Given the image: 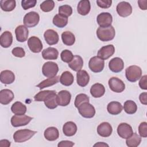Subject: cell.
<instances>
[{"label": "cell", "mask_w": 147, "mask_h": 147, "mask_svg": "<svg viewBox=\"0 0 147 147\" xmlns=\"http://www.w3.org/2000/svg\"><path fill=\"white\" fill-rule=\"evenodd\" d=\"M36 0H22L21 1V6L24 10H26L36 6Z\"/></svg>", "instance_id": "45"}, {"label": "cell", "mask_w": 147, "mask_h": 147, "mask_svg": "<svg viewBox=\"0 0 147 147\" xmlns=\"http://www.w3.org/2000/svg\"><path fill=\"white\" fill-rule=\"evenodd\" d=\"M45 105L49 109H54L58 106L57 102V95L56 91L53 90L52 92L48 95L44 101Z\"/></svg>", "instance_id": "29"}, {"label": "cell", "mask_w": 147, "mask_h": 147, "mask_svg": "<svg viewBox=\"0 0 147 147\" xmlns=\"http://www.w3.org/2000/svg\"><path fill=\"white\" fill-rule=\"evenodd\" d=\"M74 81L73 75L69 71H64L60 77V82L65 86H69L72 84Z\"/></svg>", "instance_id": "32"}, {"label": "cell", "mask_w": 147, "mask_h": 147, "mask_svg": "<svg viewBox=\"0 0 147 147\" xmlns=\"http://www.w3.org/2000/svg\"><path fill=\"white\" fill-rule=\"evenodd\" d=\"M13 42V36L10 32L5 31L0 36V44L3 48H7L11 46Z\"/></svg>", "instance_id": "22"}, {"label": "cell", "mask_w": 147, "mask_h": 147, "mask_svg": "<svg viewBox=\"0 0 147 147\" xmlns=\"http://www.w3.org/2000/svg\"><path fill=\"white\" fill-rule=\"evenodd\" d=\"M59 71L57 64L53 61L45 63L42 67V73L45 77L49 78L56 76Z\"/></svg>", "instance_id": "4"}, {"label": "cell", "mask_w": 147, "mask_h": 147, "mask_svg": "<svg viewBox=\"0 0 147 147\" xmlns=\"http://www.w3.org/2000/svg\"><path fill=\"white\" fill-rule=\"evenodd\" d=\"M61 40L65 45L71 46L75 43V37L72 32L69 31H65L61 34Z\"/></svg>", "instance_id": "36"}, {"label": "cell", "mask_w": 147, "mask_h": 147, "mask_svg": "<svg viewBox=\"0 0 147 147\" xmlns=\"http://www.w3.org/2000/svg\"><path fill=\"white\" fill-rule=\"evenodd\" d=\"M68 17H64L59 14H56L53 18V24L56 26L63 28L65 27L68 24Z\"/></svg>", "instance_id": "35"}, {"label": "cell", "mask_w": 147, "mask_h": 147, "mask_svg": "<svg viewBox=\"0 0 147 147\" xmlns=\"http://www.w3.org/2000/svg\"><path fill=\"white\" fill-rule=\"evenodd\" d=\"M96 21L100 27H107L111 25L113 22V17L109 13H101L98 15Z\"/></svg>", "instance_id": "13"}, {"label": "cell", "mask_w": 147, "mask_h": 147, "mask_svg": "<svg viewBox=\"0 0 147 147\" xmlns=\"http://www.w3.org/2000/svg\"><path fill=\"white\" fill-rule=\"evenodd\" d=\"M117 12L122 17H126L132 13V7L131 5L126 1L119 2L116 7Z\"/></svg>", "instance_id": "10"}, {"label": "cell", "mask_w": 147, "mask_h": 147, "mask_svg": "<svg viewBox=\"0 0 147 147\" xmlns=\"http://www.w3.org/2000/svg\"><path fill=\"white\" fill-rule=\"evenodd\" d=\"M68 66L73 71L78 72L83 66V60L79 55H74L73 59L68 63Z\"/></svg>", "instance_id": "25"}, {"label": "cell", "mask_w": 147, "mask_h": 147, "mask_svg": "<svg viewBox=\"0 0 147 147\" xmlns=\"http://www.w3.org/2000/svg\"><path fill=\"white\" fill-rule=\"evenodd\" d=\"M12 54L17 57H23L25 56V52L21 47H15L11 51Z\"/></svg>", "instance_id": "47"}, {"label": "cell", "mask_w": 147, "mask_h": 147, "mask_svg": "<svg viewBox=\"0 0 147 147\" xmlns=\"http://www.w3.org/2000/svg\"><path fill=\"white\" fill-rule=\"evenodd\" d=\"M77 126L72 121L65 122L63 126V132L65 136L71 137L75 134L77 131Z\"/></svg>", "instance_id": "23"}, {"label": "cell", "mask_w": 147, "mask_h": 147, "mask_svg": "<svg viewBox=\"0 0 147 147\" xmlns=\"http://www.w3.org/2000/svg\"><path fill=\"white\" fill-rule=\"evenodd\" d=\"M133 133L131 126L127 123H121L118 126L117 133L122 138L126 139L129 138L131 136Z\"/></svg>", "instance_id": "14"}, {"label": "cell", "mask_w": 147, "mask_h": 147, "mask_svg": "<svg viewBox=\"0 0 147 147\" xmlns=\"http://www.w3.org/2000/svg\"><path fill=\"white\" fill-rule=\"evenodd\" d=\"M108 84L111 90L117 93L122 92L125 88V83L122 80L117 77L111 78L109 80Z\"/></svg>", "instance_id": "9"}, {"label": "cell", "mask_w": 147, "mask_h": 147, "mask_svg": "<svg viewBox=\"0 0 147 147\" xmlns=\"http://www.w3.org/2000/svg\"><path fill=\"white\" fill-rule=\"evenodd\" d=\"M14 98V93L9 89H3L0 91V103L2 105H8Z\"/></svg>", "instance_id": "20"}, {"label": "cell", "mask_w": 147, "mask_h": 147, "mask_svg": "<svg viewBox=\"0 0 147 147\" xmlns=\"http://www.w3.org/2000/svg\"><path fill=\"white\" fill-rule=\"evenodd\" d=\"M10 146V142L7 140H1L0 141L1 147H9Z\"/></svg>", "instance_id": "53"}, {"label": "cell", "mask_w": 147, "mask_h": 147, "mask_svg": "<svg viewBox=\"0 0 147 147\" xmlns=\"http://www.w3.org/2000/svg\"><path fill=\"white\" fill-rule=\"evenodd\" d=\"M115 52V47L112 44L101 47L97 53V56L102 60H107L113 55Z\"/></svg>", "instance_id": "11"}, {"label": "cell", "mask_w": 147, "mask_h": 147, "mask_svg": "<svg viewBox=\"0 0 147 147\" xmlns=\"http://www.w3.org/2000/svg\"><path fill=\"white\" fill-rule=\"evenodd\" d=\"M53 90H44L41 91L39 92H38L37 94H36L34 96V99L35 101L37 102H42L44 101L45 98L48 96L49 94H50L51 92H52Z\"/></svg>", "instance_id": "44"}, {"label": "cell", "mask_w": 147, "mask_h": 147, "mask_svg": "<svg viewBox=\"0 0 147 147\" xmlns=\"http://www.w3.org/2000/svg\"><path fill=\"white\" fill-rule=\"evenodd\" d=\"M33 119L26 115H14L11 118V124L13 127H20L28 125Z\"/></svg>", "instance_id": "8"}, {"label": "cell", "mask_w": 147, "mask_h": 147, "mask_svg": "<svg viewBox=\"0 0 147 147\" xmlns=\"http://www.w3.org/2000/svg\"><path fill=\"white\" fill-rule=\"evenodd\" d=\"M74 55L72 52L68 49L63 51L60 54V57L63 61L69 63L74 58Z\"/></svg>", "instance_id": "43"}, {"label": "cell", "mask_w": 147, "mask_h": 147, "mask_svg": "<svg viewBox=\"0 0 147 147\" xmlns=\"http://www.w3.org/2000/svg\"><path fill=\"white\" fill-rule=\"evenodd\" d=\"M139 86L142 90H147V76L146 75L140 78L139 81Z\"/></svg>", "instance_id": "49"}, {"label": "cell", "mask_w": 147, "mask_h": 147, "mask_svg": "<svg viewBox=\"0 0 147 147\" xmlns=\"http://www.w3.org/2000/svg\"><path fill=\"white\" fill-rule=\"evenodd\" d=\"M40 21L39 14L35 11H30L26 13L23 19V22L27 28H33L36 26Z\"/></svg>", "instance_id": "6"}, {"label": "cell", "mask_w": 147, "mask_h": 147, "mask_svg": "<svg viewBox=\"0 0 147 147\" xmlns=\"http://www.w3.org/2000/svg\"><path fill=\"white\" fill-rule=\"evenodd\" d=\"M141 142V137L136 133H133L131 136L126 138V144L129 147H137Z\"/></svg>", "instance_id": "37"}, {"label": "cell", "mask_w": 147, "mask_h": 147, "mask_svg": "<svg viewBox=\"0 0 147 147\" xmlns=\"http://www.w3.org/2000/svg\"><path fill=\"white\" fill-rule=\"evenodd\" d=\"M28 45L30 50L33 53L40 52L43 48L41 41L36 36H32L28 39Z\"/></svg>", "instance_id": "12"}, {"label": "cell", "mask_w": 147, "mask_h": 147, "mask_svg": "<svg viewBox=\"0 0 147 147\" xmlns=\"http://www.w3.org/2000/svg\"><path fill=\"white\" fill-rule=\"evenodd\" d=\"M142 75V70L137 65H133L128 67L125 70V76L127 80L130 82H135L139 80Z\"/></svg>", "instance_id": "3"}, {"label": "cell", "mask_w": 147, "mask_h": 147, "mask_svg": "<svg viewBox=\"0 0 147 147\" xmlns=\"http://www.w3.org/2000/svg\"><path fill=\"white\" fill-rule=\"evenodd\" d=\"M115 35L114 28L110 25L107 27H99L96 30V36L101 41H109L114 39Z\"/></svg>", "instance_id": "1"}, {"label": "cell", "mask_w": 147, "mask_h": 147, "mask_svg": "<svg viewBox=\"0 0 147 147\" xmlns=\"http://www.w3.org/2000/svg\"><path fill=\"white\" fill-rule=\"evenodd\" d=\"M71 99V93L67 90H61L57 95V102L60 106H66L70 103Z\"/></svg>", "instance_id": "17"}, {"label": "cell", "mask_w": 147, "mask_h": 147, "mask_svg": "<svg viewBox=\"0 0 147 147\" xmlns=\"http://www.w3.org/2000/svg\"><path fill=\"white\" fill-rule=\"evenodd\" d=\"M105 93V88L100 83H95L90 88V94L94 98H100Z\"/></svg>", "instance_id": "28"}, {"label": "cell", "mask_w": 147, "mask_h": 147, "mask_svg": "<svg viewBox=\"0 0 147 147\" xmlns=\"http://www.w3.org/2000/svg\"><path fill=\"white\" fill-rule=\"evenodd\" d=\"M94 146H98V147L107 146V147H109V145L103 142H98V143H96L95 144H94Z\"/></svg>", "instance_id": "54"}, {"label": "cell", "mask_w": 147, "mask_h": 147, "mask_svg": "<svg viewBox=\"0 0 147 147\" xmlns=\"http://www.w3.org/2000/svg\"><path fill=\"white\" fill-rule=\"evenodd\" d=\"M44 136L48 141H53L59 138V132L56 127L53 126L49 127L44 131Z\"/></svg>", "instance_id": "27"}, {"label": "cell", "mask_w": 147, "mask_h": 147, "mask_svg": "<svg viewBox=\"0 0 147 147\" xmlns=\"http://www.w3.org/2000/svg\"><path fill=\"white\" fill-rule=\"evenodd\" d=\"M139 99L140 102L142 104L144 105H147V92H144L141 93L139 96Z\"/></svg>", "instance_id": "51"}, {"label": "cell", "mask_w": 147, "mask_h": 147, "mask_svg": "<svg viewBox=\"0 0 147 147\" xmlns=\"http://www.w3.org/2000/svg\"><path fill=\"white\" fill-rule=\"evenodd\" d=\"M91 9L90 2L88 0H82L79 2L77 6V11L82 16L87 15Z\"/></svg>", "instance_id": "30"}, {"label": "cell", "mask_w": 147, "mask_h": 147, "mask_svg": "<svg viewBox=\"0 0 147 147\" xmlns=\"http://www.w3.org/2000/svg\"><path fill=\"white\" fill-rule=\"evenodd\" d=\"M146 3H147V1L146 0H139V1H138V6H139L141 10H146V8H147Z\"/></svg>", "instance_id": "52"}, {"label": "cell", "mask_w": 147, "mask_h": 147, "mask_svg": "<svg viewBox=\"0 0 147 147\" xmlns=\"http://www.w3.org/2000/svg\"><path fill=\"white\" fill-rule=\"evenodd\" d=\"M44 37L46 42L49 45L57 44L59 40L58 33L53 29H48L44 33Z\"/></svg>", "instance_id": "16"}, {"label": "cell", "mask_w": 147, "mask_h": 147, "mask_svg": "<svg viewBox=\"0 0 147 147\" xmlns=\"http://www.w3.org/2000/svg\"><path fill=\"white\" fill-rule=\"evenodd\" d=\"M54 7L55 2L52 0L45 1L42 2L40 5L41 10L44 12H49L53 9Z\"/></svg>", "instance_id": "40"}, {"label": "cell", "mask_w": 147, "mask_h": 147, "mask_svg": "<svg viewBox=\"0 0 147 147\" xmlns=\"http://www.w3.org/2000/svg\"><path fill=\"white\" fill-rule=\"evenodd\" d=\"M109 68L113 72H121L124 68V63L122 59L116 57L113 58L109 63Z\"/></svg>", "instance_id": "15"}, {"label": "cell", "mask_w": 147, "mask_h": 147, "mask_svg": "<svg viewBox=\"0 0 147 147\" xmlns=\"http://www.w3.org/2000/svg\"><path fill=\"white\" fill-rule=\"evenodd\" d=\"M123 107L121 103L117 101H112L107 106L108 113L111 115H118L122 111Z\"/></svg>", "instance_id": "31"}, {"label": "cell", "mask_w": 147, "mask_h": 147, "mask_svg": "<svg viewBox=\"0 0 147 147\" xmlns=\"http://www.w3.org/2000/svg\"><path fill=\"white\" fill-rule=\"evenodd\" d=\"M97 5L102 9H107L111 6V0H97Z\"/></svg>", "instance_id": "48"}, {"label": "cell", "mask_w": 147, "mask_h": 147, "mask_svg": "<svg viewBox=\"0 0 147 147\" xmlns=\"http://www.w3.org/2000/svg\"><path fill=\"white\" fill-rule=\"evenodd\" d=\"M89 97L85 94H79L76 95L75 99V102L74 105L75 106L78 108L80 105L84 102H89Z\"/></svg>", "instance_id": "41"}, {"label": "cell", "mask_w": 147, "mask_h": 147, "mask_svg": "<svg viewBox=\"0 0 147 147\" xmlns=\"http://www.w3.org/2000/svg\"><path fill=\"white\" fill-rule=\"evenodd\" d=\"M36 133H37L36 131L29 129L18 130L14 133L13 139L16 142H24L30 140Z\"/></svg>", "instance_id": "2"}, {"label": "cell", "mask_w": 147, "mask_h": 147, "mask_svg": "<svg viewBox=\"0 0 147 147\" xmlns=\"http://www.w3.org/2000/svg\"><path fill=\"white\" fill-rule=\"evenodd\" d=\"M79 114L84 118H91L95 114V109L94 107L89 102H84L80 105L78 107Z\"/></svg>", "instance_id": "5"}, {"label": "cell", "mask_w": 147, "mask_h": 147, "mask_svg": "<svg viewBox=\"0 0 147 147\" xmlns=\"http://www.w3.org/2000/svg\"><path fill=\"white\" fill-rule=\"evenodd\" d=\"M75 144L71 141L64 140L59 142L57 144V146L58 147H71V146H73Z\"/></svg>", "instance_id": "50"}, {"label": "cell", "mask_w": 147, "mask_h": 147, "mask_svg": "<svg viewBox=\"0 0 147 147\" xmlns=\"http://www.w3.org/2000/svg\"><path fill=\"white\" fill-rule=\"evenodd\" d=\"M0 80L5 84H11L15 80L14 74L10 70L2 71L0 74Z\"/></svg>", "instance_id": "24"}, {"label": "cell", "mask_w": 147, "mask_h": 147, "mask_svg": "<svg viewBox=\"0 0 147 147\" xmlns=\"http://www.w3.org/2000/svg\"><path fill=\"white\" fill-rule=\"evenodd\" d=\"M90 81V76L85 70H80L76 74V82L78 84L82 87L86 86Z\"/></svg>", "instance_id": "21"}, {"label": "cell", "mask_w": 147, "mask_h": 147, "mask_svg": "<svg viewBox=\"0 0 147 147\" xmlns=\"http://www.w3.org/2000/svg\"><path fill=\"white\" fill-rule=\"evenodd\" d=\"M59 14L64 17H68L72 15V9L71 6L68 5H64L59 6Z\"/></svg>", "instance_id": "42"}, {"label": "cell", "mask_w": 147, "mask_h": 147, "mask_svg": "<svg viewBox=\"0 0 147 147\" xmlns=\"http://www.w3.org/2000/svg\"><path fill=\"white\" fill-rule=\"evenodd\" d=\"M58 56L57 49L53 47H48L42 51V56L45 60H56Z\"/></svg>", "instance_id": "26"}, {"label": "cell", "mask_w": 147, "mask_h": 147, "mask_svg": "<svg viewBox=\"0 0 147 147\" xmlns=\"http://www.w3.org/2000/svg\"><path fill=\"white\" fill-rule=\"evenodd\" d=\"M15 34L17 40L20 42H23L26 41L28 39L29 30L26 26L21 25L16 28Z\"/></svg>", "instance_id": "18"}, {"label": "cell", "mask_w": 147, "mask_h": 147, "mask_svg": "<svg viewBox=\"0 0 147 147\" xmlns=\"http://www.w3.org/2000/svg\"><path fill=\"white\" fill-rule=\"evenodd\" d=\"M59 80H60V76H56L55 77L49 78L42 81L36 86L38 87L40 90H42L45 87H48L57 83Z\"/></svg>", "instance_id": "34"}, {"label": "cell", "mask_w": 147, "mask_h": 147, "mask_svg": "<svg viewBox=\"0 0 147 147\" xmlns=\"http://www.w3.org/2000/svg\"><path fill=\"white\" fill-rule=\"evenodd\" d=\"M113 131L111 125L107 122H103L100 123L97 127L98 134L103 137H109Z\"/></svg>", "instance_id": "19"}, {"label": "cell", "mask_w": 147, "mask_h": 147, "mask_svg": "<svg viewBox=\"0 0 147 147\" xmlns=\"http://www.w3.org/2000/svg\"><path fill=\"white\" fill-rule=\"evenodd\" d=\"M123 108L124 111L128 114H133L137 110V106L136 103L131 100L125 101Z\"/></svg>", "instance_id": "39"}, {"label": "cell", "mask_w": 147, "mask_h": 147, "mask_svg": "<svg viewBox=\"0 0 147 147\" xmlns=\"http://www.w3.org/2000/svg\"><path fill=\"white\" fill-rule=\"evenodd\" d=\"M88 67L90 70L93 72H100L104 68L105 61L98 56H94L90 59Z\"/></svg>", "instance_id": "7"}, {"label": "cell", "mask_w": 147, "mask_h": 147, "mask_svg": "<svg viewBox=\"0 0 147 147\" xmlns=\"http://www.w3.org/2000/svg\"><path fill=\"white\" fill-rule=\"evenodd\" d=\"M16 6L15 0H1L0 1V6L1 9L5 11H13Z\"/></svg>", "instance_id": "38"}, {"label": "cell", "mask_w": 147, "mask_h": 147, "mask_svg": "<svg viewBox=\"0 0 147 147\" xmlns=\"http://www.w3.org/2000/svg\"><path fill=\"white\" fill-rule=\"evenodd\" d=\"M26 106L19 101L14 102L11 107V110L15 115H24L26 113Z\"/></svg>", "instance_id": "33"}, {"label": "cell", "mask_w": 147, "mask_h": 147, "mask_svg": "<svg viewBox=\"0 0 147 147\" xmlns=\"http://www.w3.org/2000/svg\"><path fill=\"white\" fill-rule=\"evenodd\" d=\"M138 133L141 137H147V123L146 122H141L138 126Z\"/></svg>", "instance_id": "46"}]
</instances>
